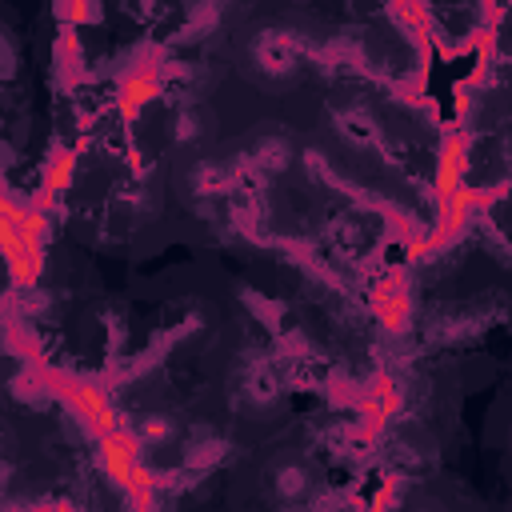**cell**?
I'll return each instance as SVG.
<instances>
[{
    "instance_id": "obj_1",
    "label": "cell",
    "mask_w": 512,
    "mask_h": 512,
    "mask_svg": "<svg viewBox=\"0 0 512 512\" xmlns=\"http://www.w3.org/2000/svg\"><path fill=\"white\" fill-rule=\"evenodd\" d=\"M312 56V44L300 32H284V28H264L252 40V60L264 76H288L300 68V60Z\"/></svg>"
},
{
    "instance_id": "obj_2",
    "label": "cell",
    "mask_w": 512,
    "mask_h": 512,
    "mask_svg": "<svg viewBox=\"0 0 512 512\" xmlns=\"http://www.w3.org/2000/svg\"><path fill=\"white\" fill-rule=\"evenodd\" d=\"M280 392H284V376L276 372V360L272 356H248L244 376H240V396L256 408H268L280 400Z\"/></svg>"
},
{
    "instance_id": "obj_3",
    "label": "cell",
    "mask_w": 512,
    "mask_h": 512,
    "mask_svg": "<svg viewBox=\"0 0 512 512\" xmlns=\"http://www.w3.org/2000/svg\"><path fill=\"white\" fill-rule=\"evenodd\" d=\"M188 188L192 196L200 200H220V196H236L240 192V180H236V168L232 164H220V160H196L192 172H188Z\"/></svg>"
},
{
    "instance_id": "obj_4",
    "label": "cell",
    "mask_w": 512,
    "mask_h": 512,
    "mask_svg": "<svg viewBox=\"0 0 512 512\" xmlns=\"http://www.w3.org/2000/svg\"><path fill=\"white\" fill-rule=\"evenodd\" d=\"M336 120V132L352 144V148H384V136H380V124L376 116L364 108V104H340L332 112Z\"/></svg>"
},
{
    "instance_id": "obj_5",
    "label": "cell",
    "mask_w": 512,
    "mask_h": 512,
    "mask_svg": "<svg viewBox=\"0 0 512 512\" xmlns=\"http://www.w3.org/2000/svg\"><path fill=\"white\" fill-rule=\"evenodd\" d=\"M224 456H228V440H224L216 428L196 424V428L184 436V452H180V464H184V468L208 472V468H216Z\"/></svg>"
},
{
    "instance_id": "obj_6",
    "label": "cell",
    "mask_w": 512,
    "mask_h": 512,
    "mask_svg": "<svg viewBox=\"0 0 512 512\" xmlns=\"http://www.w3.org/2000/svg\"><path fill=\"white\" fill-rule=\"evenodd\" d=\"M244 160H248L260 176H280V172L292 164V140L280 136V132H264V136H256V140L248 144Z\"/></svg>"
},
{
    "instance_id": "obj_7",
    "label": "cell",
    "mask_w": 512,
    "mask_h": 512,
    "mask_svg": "<svg viewBox=\"0 0 512 512\" xmlns=\"http://www.w3.org/2000/svg\"><path fill=\"white\" fill-rule=\"evenodd\" d=\"M324 244H328V252L336 260H356L360 248H364V224H360V216H352V212L332 216L324 224Z\"/></svg>"
},
{
    "instance_id": "obj_8",
    "label": "cell",
    "mask_w": 512,
    "mask_h": 512,
    "mask_svg": "<svg viewBox=\"0 0 512 512\" xmlns=\"http://www.w3.org/2000/svg\"><path fill=\"white\" fill-rule=\"evenodd\" d=\"M160 92H164L160 72H152V68H136V72H128L124 84H120V112H124V116H136V112H140L144 104H152Z\"/></svg>"
},
{
    "instance_id": "obj_9",
    "label": "cell",
    "mask_w": 512,
    "mask_h": 512,
    "mask_svg": "<svg viewBox=\"0 0 512 512\" xmlns=\"http://www.w3.org/2000/svg\"><path fill=\"white\" fill-rule=\"evenodd\" d=\"M272 492H276L284 504H300V500H308V496L316 492V480H312L308 464L284 460V464H276V472H272Z\"/></svg>"
},
{
    "instance_id": "obj_10",
    "label": "cell",
    "mask_w": 512,
    "mask_h": 512,
    "mask_svg": "<svg viewBox=\"0 0 512 512\" xmlns=\"http://www.w3.org/2000/svg\"><path fill=\"white\" fill-rule=\"evenodd\" d=\"M400 408H404V384H400L392 372L376 376V380L368 384V412H372V416H396Z\"/></svg>"
},
{
    "instance_id": "obj_11",
    "label": "cell",
    "mask_w": 512,
    "mask_h": 512,
    "mask_svg": "<svg viewBox=\"0 0 512 512\" xmlns=\"http://www.w3.org/2000/svg\"><path fill=\"white\" fill-rule=\"evenodd\" d=\"M132 432H136V440L144 444V448H156V444H168L172 436H176V420L168 416V412H140L132 424H128Z\"/></svg>"
},
{
    "instance_id": "obj_12",
    "label": "cell",
    "mask_w": 512,
    "mask_h": 512,
    "mask_svg": "<svg viewBox=\"0 0 512 512\" xmlns=\"http://www.w3.org/2000/svg\"><path fill=\"white\" fill-rule=\"evenodd\" d=\"M72 172H76V152H68V148L52 152V160H44V192L48 196L64 192L68 180H72Z\"/></svg>"
},
{
    "instance_id": "obj_13",
    "label": "cell",
    "mask_w": 512,
    "mask_h": 512,
    "mask_svg": "<svg viewBox=\"0 0 512 512\" xmlns=\"http://www.w3.org/2000/svg\"><path fill=\"white\" fill-rule=\"evenodd\" d=\"M200 128H204L200 112H196L192 104H184V108L176 112V120H172V140H176V144H192V140H200Z\"/></svg>"
},
{
    "instance_id": "obj_14",
    "label": "cell",
    "mask_w": 512,
    "mask_h": 512,
    "mask_svg": "<svg viewBox=\"0 0 512 512\" xmlns=\"http://www.w3.org/2000/svg\"><path fill=\"white\" fill-rule=\"evenodd\" d=\"M12 292H16V300H20V312H24V316H32V320H36V316H44V312H48V304H52V296H48L40 284L12 288Z\"/></svg>"
},
{
    "instance_id": "obj_15",
    "label": "cell",
    "mask_w": 512,
    "mask_h": 512,
    "mask_svg": "<svg viewBox=\"0 0 512 512\" xmlns=\"http://www.w3.org/2000/svg\"><path fill=\"white\" fill-rule=\"evenodd\" d=\"M52 16H56V20H64V24H80V20L96 24V20L104 16V8H100V4H96V8H92V4H56V8H52Z\"/></svg>"
},
{
    "instance_id": "obj_16",
    "label": "cell",
    "mask_w": 512,
    "mask_h": 512,
    "mask_svg": "<svg viewBox=\"0 0 512 512\" xmlns=\"http://www.w3.org/2000/svg\"><path fill=\"white\" fill-rule=\"evenodd\" d=\"M32 512H80V504L72 496H40L32 500Z\"/></svg>"
},
{
    "instance_id": "obj_17",
    "label": "cell",
    "mask_w": 512,
    "mask_h": 512,
    "mask_svg": "<svg viewBox=\"0 0 512 512\" xmlns=\"http://www.w3.org/2000/svg\"><path fill=\"white\" fill-rule=\"evenodd\" d=\"M416 512H428V508H416Z\"/></svg>"
}]
</instances>
